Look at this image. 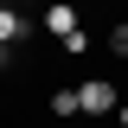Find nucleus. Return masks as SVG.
Returning a JSON list of instances; mask_svg holds the SVG:
<instances>
[{
	"label": "nucleus",
	"mask_w": 128,
	"mask_h": 128,
	"mask_svg": "<svg viewBox=\"0 0 128 128\" xmlns=\"http://www.w3.org/2000/svg\"><path fill=\"white\" fill-rule=\"evenodd\" d=\"M115 128H128V122H115Z\"/></svg>",
	"instance_id": "nucleus-7"
},
{
	"label": "nucleus",
	"mask_w": 128,
	"mask_h": 128,
	"mask_svg": "<svg viewBox=\"0 0 128 128\" xmlns=\"http://www.w3.org/2000/svg\"><path fill=\"white\" fill-rule=\"evenodd\" d=\"M38 26L64 45L70 32H83V6H77V0H45V6H38Z\"/></svg>",
	"instance_id": "nucleus-1"
},
{
	"label": "nucleus",
	"mask_w": 128,
	"mask_h": 128,
	"mask_svg": "<svg viewBox=\"0 0 128 128\" xmlns=\"http://www.w3.org/2000/svg\"><path fill=\"white\" fill-rule=\"evenodd\" d=\"M77 90H83V115H109V122H115V109H122V90H115L109 77H83Z\"/></svg>",
	"instance_id": "nucleus-2"
},
{
	"label": "nucleus",
	"mask_w": 128,
	"mask_h": 128,
	"mask_svg": "<svg viewBox=\"0 0 128 128\" xmlns=\"http://www.w3.org/2000/svg\"><path fill=\"white\" fill-rule=\"evenodd\" d=\"M109 6H128V0H109Z\"/></svg>",
	"instance_id": "nucleus-6"
},
{
	"label": "nucleus",
	"mask_w": 128,
	"mask_h": 128,
	"mask_svg": "<svg viewBox=\"0 0 128 128\" xmlns=\"http://www.w3.org/2000/svg\"><path fill=\"white\" fill-rule=\"evenodd\" d=\"M32 32H45V26H38L32 13H19L13 0H6V6H0V45H6V51H19V45L32 38Z\"/></svg>",
	"instance_id": "nucleus-3"
},
{
	"label": "nucleus",
	"mask_w": 128,
	"mask_h": 128,
	"mask_svg": "<svg viewBox=\"0 0 128 128\" xmlns=\"http://www.w3.org/2000/svg\"><path fill=\"white\" fill-rule=\"evenodd\" d=\"M51 115H83V90L77 83H58L51 90Z\"/></svg>",
	"instance_id": "nucleus-4"
},
{
	"label": "nucleus",
	"mask_w": 128,
	"mask_h": 128,
	"mask_svg": "<svg viewBox=\"0 0 128 128\" xmlns=\"http://www.w3.org/2000/svg\"><path fill=\"white\" fill-rule=\"evenodd\" d=\"M102 45H109V58H122V64H128V19H115V13H109V32H102Z\"/></svg>",
	"instance_id": "nucleus-5"
}]
</instances>
